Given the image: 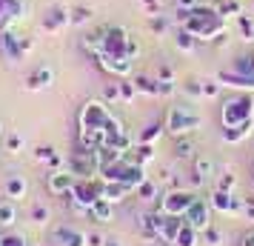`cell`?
I'll return each mask as SVG.
<instances>
[{
    "mask_svg": "<svg viewBox=\"0 0 254 246\" xmlns=\"http://www.w3.org/2000/svg\"><path fill=\"white\" fill-rule=\"evenodd\" d=\"M55 155H58V152H55L52 146H43V149H37V161H46V164H49V161H52Z\"/></svg>",
    "mask_w": 254,
    "mask_h": 246,
    "instance_id": "60d3db41",
    "label": "cell"
},
{
    "mask_svg": "<svg viewBox=\"0 0 254 246\" xmlns=\"http://www.w3.org/2000/svg\"><path fill=\"white\" fill-rule=\"evenodd\" d=\"M197 244H200V232L191 229L189 223H183V229L177 232V238H174L172 246H197Z\"/></svg>",
    "mask_w": 254,
    "mask_h": 246,
    "instance_id": "ffe728a7",
    "label": "cell"
},
{
    "mask_svg": "<svg viewBox=\"0 0 254 246\" xmlns=\"http://www.w3.org/2000/svg\"><path fill=\"white\" fill-rule=\"evenodd\" d=\"M0 246H29V244H26L23 235H6V238H0Z\"/></svg>",
    "mask_w": 254,
    "mask_h": 246,
    "instance_id": "836d02e7",
    "label": "cell"
},
{
    "mask_svg": "<svg viewBox=\"0 0 254 246\" xmlns=\"http://www.w3.org/2000/svg\"><path fill=\"white\" fill-rule=\"evenodd\" d=\"M128 35L123 26H106L103 29V52L100 55H112V58H128ZM97 55V58H100Z\"/></svg>",
    "mask_w": 254,
    "mask_h": 246,
    "instance_id": "8992f818",
    "label": "cell"
},
{
    "mask_svg": "<svg viewBox=\"0 0 254 246\" xmlns=\"http://www.w3.org/2000/svg\"><path fill=\"white\" fill-rule=\"evenodd\" d=\"M208 203L220 215H240L243 212V198H237L234 192H223V189H214V195H211Z\"/></svg>",
    "mask_w": 254,
    "mask_h": 246,
    "instance_id": "9c48e42d",
    "label": "cell"
},
{
    "mask_svg": "<svg viewBox=\"0 0 254 246\" xmlns=\"http://www.w3.org/2000/svg\"><path fill=\"white\" fill-rule=\"evenodd\" d=\"M89 215H92L97 223H112L115 221V203H109L106 198L94 200L92 206H89Z\"/></svg>",
    "mask_w": 254,
    "mask_h": 246,
    "instance_id": "9a60e30c",
    "label": "cell"
},
{
    "mask_svg": "<svg viewBox=\"0 0 254 246\" xmlns=\"http://www.w3.org/2000/svg\"><path fill=\"white\" fill-rule=\"evenodd\" d=\"M17 221V200H0V226H12Z\"/></svg>",
    "mask_w": 254,
    "mask_h": 246,
    "instance_id": "d6986e66",
    "label": "cell"
},
{
    "mask_svg": "<svg viewBox=\"0 0 254 246\" xmlns=\"http://www.w3.org/2000/svg\"><path fill=\"white\" fill-rule=\"evenodd\" d=\"M32 46H35V40H32V37L14 35L12 29L0 32V52H3V58L9 60V63H20V60L32 52Z\"/></svg>",
    "mask_w": 254,
    "mask_h": 246,
    "instance_id": "5b68a950",
    "label": "cell"
},
{
    "mask_svg": "<svg viewBox=\"0 0 254 246\" xmlns=\"http://www.w3.org/2000/svg\"><path fill=\"white\" fill-rule=\"evenodd\" d=\"M220 92V81L214 78V81H203V97H217Z\"/></svg>",
    "mask_w": 254,
    "mask_h": 246,
    "instance_id": "1f68e13d",
    "label": "cell"
},
{
    "mask_svg": "<svg viewBox=\"0 0 254 246\" xmlns=\"http://www.w3.org/2000/svg\"><path fill=\"white\" fill-rule=\"evenodd\" d=\"M26 192H29V183H26V177L20 175H12L9 180H6V198L12 200H23Z\"/></svg>",
    "mask_w": 254,
    "mask_h": 246,
    "instance_id": "ac0fdd59",
    "label": "cell"
},
{
    "mask_svg": "<svg viewBox=\"0 0 254 246\" xmlns=\"http://www.w3.org/2000/svg\"><path fill=\"white\" fill-rule=\"evenodd\" d=\"M240 246H254V229L246 235V238H243V244H240Z\"/></svg>",
    "mask_w": 254,
    "mask_h": 246,
    "instance_id": "7bdbcfd3",
    "label": "cell"
},
{
    "mask_svg": "<svg viewBox=\"0 0 254 246\" xmlns=\"http://www.w3.org/2000/svg\"><path fill=\"white\" fill-rule=\"evenodd\" d=\"M69 26H71V9L60 6V3L49 6L43 12V17H40V32H46V35H60Z\"/></svg>",
    "mask_w": 254,
    "mask_h": 246,
    "instance_id": "52a82bcc",
    "label": "cell"
},
{
    "mask_svg": "<svg viewBox=\"0 0 254 246\" xmlns=\"http://www.w3.org/2000/svg\"><path fill=\"white\" fill-rule=\"evenodd\" d=\"M0 132H3V123H0Z\"/></svg>",
    "mask_w": 254,
    "mask_h": 246,
    "instance_id": "f6af8a7d",
    "label": "cell"
},
{
    "mask_svg": "<svg viewBox=\"0 0 254 246\" xmlns=\"http://www.w3.org/2000/svg\"><path fill=\"white\" fill-rule=\"evenodd\" d=\"M74 183H77V177L71 175L69 169H66V172L58 169V172H52V175H49V192H52V195H60V198L71 195Z\"/></svg>",
    "mask_w": 254,
    "mask_h": 246,
    "instance_id": "30bf717a",
    "label": "cell"
},
{
    "mask_svg": "<svg viewBox=\"0 0 254 246\" xmlns=\"http://www.w3.org/2000/svg\"><path fill=\"white\" fill-rule=\"evenodd\" d=\"M137 195H140V198H146V200L157 198V186H154V180H151V177H146V180L137 186Z\"/></svg>",
    "mask_w": 254,
    "mask_h": 246,
    "instance_id": "d4e9b609",
    "label": "cell"
},
{
    "mask_svg": "<svg viewBox=\"0 0 254 246\" xmlns=\"http://www.w3.org/2000/svg\"><path fill=\"white\" fill-rule=\"evenodd\" d=\"M191 229H197V232L203 235L211 226V203H206L203 198H197L194 203H191V209L186 212V218H183Z\"/></svg>",
    "mask_w": 254,
    "mask_h": 246,
    "instance_id": "ba28073f",
    "label": "cell"
},
{
    "mask_svg": "<svg viewBox=\"0 0 254 246\" xmlns=\"http://www.w3.org/2000/svg\"><path fill=\"white\" fill-rule=\"evenodd\" d=\"M174 155H177V158H191V141H177Z\"/></svg>",
    "mask_w": 254,
    "mask_h": 246,
    "instance_id": "d590c367",
    "label": "cell"
},
{
    "mask_svg": "<svg viewBox=\"0 0 254 246\" xmlns=\"http://www.w3.org/2000/svg\"><path fill=\"white\" fill-rule=\"evenodd\" d=\"M134 86H137V92H143V94L160 97V83H157V78L151 81V78H146V75H137V78H134Z\"/></svg>",
    "mask_w": 254,
    "mask_h": 246,
    "instance_id": "44dd1931",
    "label": "cell"
},
{
    "mask_svg": "<svg viewBox=\"0 0 254 246\" xmlns=\"http://www.w3.org/2000/svg\"><path fill=\"white\" fill-rule=\"evenodd\" d=\"M203 241H206L208 246H223V232H220L217 226L211 223V226H208L206 232H203Z\"/></svg>",
    "mask_w": 254,
    "mask_h": 246,
    "instance_id": "4316f807",
    "label": "cell"
},
{
    "mask_svg": "<svg viewBox=\"0 0 254 246\" xmlns=\"http://www.w3.org/2000/svg\"><path fill=\"white\" fill-rule=\"evenodd\" d=\"M163 129H166V123H151V126H146V132H140L137 143H157V138L163 135Z\"/></svg>",
    "mask_w": 254,
    "mask_h": 246,
    "instance_id": "cb8c5ba5",
    "label": "cell"
},
{
    "mask_svg": "<svg viewBox=\"0 0 254 246\" xmlns=\"http://www.w3.org/2000/svg\"><path fill=\"white\" fill-rule=\"evenodd\" d=\"M203 123V115L194 109L191 100H183V103L169 106V115H166V132H172L174 138H186L194 129H200Z\"/></svg>",
    "mask_w": 254,
    "mask_h": 246,
    "instance_id": "7a4b0ae2",
    "label": "cell"
},
{
    "mask_svg": "<svg viewBox=\"0 0 254 246\" xmlns=\"http://www.w3.org/2000/svg\"><path fill=\"white\" fill-rule=\"evenodd\" d=\"M55 241H58V246H86V232L74 229V226H58Z\"/></svg>",
    "mask_w": 254,
    "mask_h": 246,
    "instance_id": "7c38bea8",
    "label": "cell"
},
{
    "mask_svg": "<svg viewBox=\"0 0 254 246\" xmlns=\"http://www.w3.org/2000/svg\"><path fill=\"white\" fill-rule=\"evenodd\" d=\"M52 81H55V72H52V66H40V69H35L32 75H29L26 89H29V92H37V89H46V86H52Z\"/></svg>",
    "mask_w": 254,
    "mask_h": 246,
    "instance_id": "4fadbf2b",
    "label": "cell"
},
{
    "mask_svg": "<svg viewBox=\"0 0 254 246\" xmlns=\"http://www.w3.org/2000/svg\"><path fill=\"white\" fill-rule=\"evenodd\" d=\"M149 26H151L154 35H166V32H169V17H157V14H151Z\"/></svg>",
    "mask_w": 254,
    "mask_h": 246,
    "instance_id": "83f0119b",
    "label": "cell"
},
{
    "mask_svg": "<svg viewBox=\"0 0 254 246\" xmlns=\"http://www.w3.org/2000/svg\"><path fill=\"white\" fill-rule=\"evenodd\" d=\"M26 141L20 138V135H9V141H6V149H9V155H20L23 152Z\"/></svg>",
    "mask_w": 254,
    "mask_h": 246,
    "instance_id": "f1b7e54d",
    "label": "cell"
},
{
    "mask_svg": "<svg viewBox=\"0 0 254 246\" xmlns=\"http://www.w3.org/2000/svg\"><path fill=\"white\" fill-rule=\"evenodd\" d=\"M106 246H120V241H115V238H109V241H106Z\"/></svg>",
    "mask_w": 254,
    "mask_h": 246,
    "instance_id": "ee69618b",
    "label": "cell"
},
{
    "mask_svg": "<svg viewBox=\"0 0 254 246\" xmlns=\"http://www.w3.org/2000/svg\"><path fill=\"white\" fill-rule=\"evenodd\" d=\"M117 89H120V103H131L137 97V86H134V81H128V78H123V81L117 83Z\"/></svg>",
    "mask_w": 254,
    "mask_h": 246,
    "instance_id": "603a6c76",
    "label": "cell"
},
{
    "mask_svg": "<svg viewBox=\"0 0 254 246\" xmlns=\"http://www.w3.org/2000/svg\"><path fill=\"white\" fill-rule=\"evenodd\" d=\"M200 198L191 189H172L169 195H163L160 203H157V212L160 215H172V218H186V212L191 209V203Z\"/></svg>",
    "mask_w": 254,
    "mask_h": 246,
    "instance_id": "277c9868",
    "label": "cell"
},
{
    "mask_svg": "<svg viewBox=\"0 0 254 246\" xmlns=\"http://www.w3.org/2000/svg\"><path fill=\"white\" fill-rule=\"evenodd\" d=\"M220 12L223 14H234V17H237V14H240V3H237V0H226V3L220 6Z\"/></svg>",
    "mask_w": 254,
    "mask_h": 246,
    "instance_id": "f35d334b",
    "label": "cell"
},
{
    "mask_svg": "<svg viewBox=\"0 0 254 246\" xmlns=\"http://www.w3.org/2000/svg\"><path fill=\"white\" fill-rule=\"evenodd\" d=\"M86 246H106V238L97 232H89L86 235Z\"/></svg>",
    "mask_w": 254,
    "mask_h": 246,
    "instance_id": "ab89813d",
    "label": "cell"
},
{
    "mask_svg": "<svg viewBox=\"0 0 254 246\" xmlns=\"http://www.w3.org/2000/svg\"><path fill=\"white\" fill-rule=\"evenodd\" d=\"M220 120H223V129H237L254 120V97L252 94H237L229 97L223 109H220Z\"/></svg>",
    "mask_w": 254,
    "mask_h": 246,
    "instance_id": "3957f363",
    "label": "cell"
},
{
    "mask_svg": "<svg viewBox=\"0 0 254 246\" xmlns=\"http://www.w3.org/2000/svg\"><path fill=\"white\" fill-rule=\"evenodd\" d=\"M174 46L180 49V52H186V55H189V52H194V49H197V37L191 35V32L180 29V32H177V37H174Z\"/></svg>",
    "mask_w": 254,
    "mask_h": 246,
    "instance_id": "7402d4cb",
    "label": "cell"
},
{
    "mask_svg": "<svg viewBox=\"0 0 254 246\" xmlns=\"http://www.w3.org/2000/svg\"><path fill=\"white\" fill-rule=\"evenodd\" d=\"M97 63H100L109 75H115V78H128L131 69H134V60H131V58H112V55H100Z\"/></svg>",
    "mask_w": 254,
    "mask_h": 246,
    "instance_id": "8fae6325",
    "label": "cell"
},
{
    "mask_svg": "<svg viewBox=\"0 0 254 246\" xmlns=\"http://www.w3.org/2000/svg\"><path fill=\"white\" fill-rule=\"evenodd\" d=\"M234 183H237V177L231 175V172H226V175H220L217 189H223V192H231V189H234Z\"/></svg>",
    "mask_w": 254,
    "mask_h": 246,
    "instance_id": "d6a6232c",
    "label": "cell"
},
{
    "mask_svg": "<svg viewBox=\"0 0 254 246\" xmlns=\"http://www.w3.org/2000/svg\"><path fill=\"white\" fill-rule=\"evenodd\" d=\"M249 135H254V120L246 123V126H237V129H223L220 132V141L223 143H243Z\"/></svg>",
    "mask_w": 254,
    "mask_h": 246,
    "instance_id": "2e32d148",
    "label": "cell"
},
{
    "mask_svg": "<svg viewBox=\"0 0 254 246\" xmlns=\"http://www.w3.org/2000/svg\"><path fill=\"white\" fill-rule=\"evenodd\" d=\"M183 89L191 97H203V83H197V81H189V83H183Z\"/></svg>",
    "mask_w": 254,
    "mask_h": 246,
    "instance_id": "74e56055",
    "label": "cell"
},
{
    "mask_svg": "<svg viewBox=\"0 0 254 246\" xmlns=\"http://www.w3.org/2000/svg\"><path fill=\"white\" fill-rule=\"evenodd\" d=\"M180 9H191V6H197V0H174Z\"/></svg>",
    "mask_w": 254,
    "mask_h": 246,
    "instance_id": "b9f144b4",
    "label": "cell"
},
{
    "mask_svg": "<svg viewBox=\"0 0 254 246\" xmlns=\"http://www.w3.org/2000/svg\"><path fill=\"white\" fill-rule=\"evenodd\" d=\"M106 103H120V89H117V83H112V86H106Z\"/></svg>",
    "mask_w": 254,
    "mask_h": 246,
    "instance_id": "e575fe53",
    "label": "cell"
},
{
    "mask_svg": "<svg viewBox=\"0 0 254 246\" xmlns=\"http://www.w3.org/2000/svg\"><path fill=\"white\" fill-rule=\"evenodd\" d=\"M29 218H32V223H46L49 221V209L37 203V206H32V215H29Z\"/></svg>",
    "mask_w": 254,
    "mask_h": 246,
    "instance_id": "4dcf8cb0",
    "label": "cell"
},
{
    "mask_svg": "<svg viewBox=\"0 0 254 246\" xmlns=\"http://www.w3.org/2000/svg\"><path fill=\"white\" fill-rule=\"evenodd\" d=\"M214 172H217V164H214L211 158H206V155L194 158V177H200V180L206 183V180H211V177H214Z\"/></svg>",
    "mask_w": 254,
    "mask_h": 246,
    "instance_id": "e0dca14e",
    "label": "cell"
},
{
    "mask_svg": "<svg viewBox=\"0 0 254 246\" xmlns=\"http://www.w3.org/2000/svg\"><path fill=\"white\" fill-rule=\"evenodd\" d=\"M240 218H243V221H249V223H254V198H252V200H243Z\"/></svg>",
    "mask_w": 254,
    "mask_h": 246,
    "instance_id": "8d00e7d4",
    "label": "cell"
},
{
    "mask_svg": "<svg viewBox=\"0 0 254 246\" xmlns=\"http://www.w3.org/2000/svg\"><path fill=\"white\" fill-rule=\"evenodd\" d=\"M237 23H240L243 40H254V23L249 20V14H237Z\"/></svg>",
    "mask_w": 254,
    "mask_h": 246,
    "instance_id": "484cf974",
    "label": "cell"
},
{
    "mask_svg": "<svg viewBox=\"0 0 254 246\" xmlns=\"http://www.w3.org/2000/svg\"><path fill=\"white\" fill-rule=\"evenodd\" d=\"M134 189L126 186V183H115V180H103V198L109 203H123V200L131 195Z\"/></svg>",
    "mask_w": 254,
    "mask_h": 246,
    "instance_id": "5bb4252c",
    "label": "cell"
},
{
    "mask_svg": "<svg viewBox=\"0 0 254 246\" xmlns=\"http://www.w3.org/2000/svg\"><path fill=\"white\" fill-rule=\"evenodd\" d=\"M180 29L186 32H191L197 40H214L220 37L229 23H226V14L220 12V9H211V6H191L189 9V17H186Z\"/></svg>",
    "mask_w": 254,
    "mask_h": 246,
    "instance_id": "6da1fadb",
    "label": "cell"
},
{
    "mask_svg": "<svg viewBox=\"0 0 254 246\" xmlns=\"http://www.w3.org/2000/svg\"><path fill=\"white\" fill-rule=\"evenodd\" d=\"M92 17V9H83V6H77V9H71V26H80L86 23Z\"/></svg>",
    "mask_w": 254,
    "mask_h": 246,
    "instance_id": "f546056e",
    "label": "cell"
}]
</instances>
